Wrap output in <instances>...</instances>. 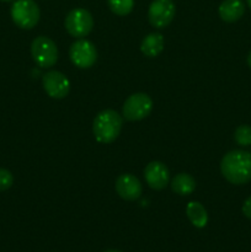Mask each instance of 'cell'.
Returning a JSON list of instances; mask_svg holds the SVG:
<instances>
[{
	"label": "cell",
	"instance_id": "6da1fadb",
	"mask_svg": "<svg viewBox=\"0 0 251 252\" xmlns=\"http://www.w3.org/2000/svg\"><path fill=\"white\" fill-rule=\"evenodd\" d=\"M220 172L233 185H245L251 180V154L245 150H231L220 161Z\"/></svg>",
	"mask_w": 251,
	"mask_h": 252
},
{
	"label": "cell",
	"instance_id": "7a4b0ae2",
	"mask_svg": "<svg viewBox=\"0 0 251 252\" xmlns=\"http://www.w3.org/2000/svg\"><path fill=\"white\" fill-rule=\"evenodd\" d=\"M123 120L116 111L103 110L95 117L93 123V132L96 140L102 144L115 142L122 130Z\"/></svg>",
	"mask_w": 251,
	"mask_h": 252
},
{
	"label": "cell",
	"instance_id": "3957f363",
	"mask_svg": "<svg viewBox=\"0 0 251 252\" xmlns=\"http://www.w3.org/2000/svg\"><path fill=\"white\" fill-rule=\"evenodd\" d=\"M10 14L14 24L22 30L33 29L41 16L39 7L34 0H16L12 4Z\"/></svg>",
	"mask_w": 251,
	"mask_h": 252
},
{
	"label": "cell",
	"instance_id": "277c9868",
	"mask_svg": "<svg viewBox=\"0 0 251 252\" xmlns=\"http://www.w3.org/2000/svg\"><path fill=\"white\" fill-rule=\"evenodd\" d=\"M31 56L41 68H51L58 61V48L51 38L39 36L31 43Z\"/></svg>",
	"mask_w": 251,
	"mask_h": 252
},
{
	"label": "cell",
	"instance_id": "5b68a950",
	"mask_svg": "<svg viewBox=\"0 0 251 252\" xmlns=\"http://www.w3.org/2000/svg\"><path fill=\"white\" fill-rule=\"evenodd\" d=\"M66 32L75 38H83L91 32L94 27L93 15L83 7L73 9L65 17L64 21Z\"/></svg>",
	"mask_w": 251,
	"mask_h": 252
},
{
	"label": "cell",
	"instance_id": "8992f818",
	"mask_svg": "<svg viewBox=\"0 0 251 252\" xmlns=\"http://www.w3.org/2000/svg\"><path fill=\"white\" fill-rule=\"evenodd\" d=\"M153 110V100L149 95L143 93H137L130 95L123 103L122 116L127 121L144 120L150 115Z\"/></svg>",
	"mask_w": 251,
	"mask_h": 252
},
{
	"label": "cell",
	"instance_id": "52a82bcc",
	"mask_svg": "<svg viewBox=\"0 0 251 252\" xmlns=\"http://www.w3.org/2000/svg\"><path fill=\"white\" fill-rule=\"evenodd\" d=\"M69 58L78 68L88 69L95 64L97 59V51L93 42L79 38L69 48Z\"/></svg>",
	"mask_w": 251,
	"mask_h": 252
},
{
	"label": "cell",
	"instance_id": "ba28073f",
	"mask_svg": "<svg viewBox=\"0 0 251 252\" xmlns=\"http://www.w3.org/2000/svg\"><path fill=\"white\" fill-rule=\"evenodd\" d=\"M176 7L172 0H153L148 10V20L155 29H165L175 17Z\"/></svg>",
	"mask_w": 251,
	"mask_h": 252
},
{
	"label": "cell",
	"instance_id": "9c48e42d",
	"mask_svg": "<svg viewBox=\"0 0 251 252\" xmlns=\"http://www.w3.org/2000/svg\"><path fill=\"white\" fill-rule=\"evenodd\" d=\"M42 85L47 95L57 100L65 97L70 90V83L68 78L58 70H51L44 74L42 78Z\"/></svg>",
	"mask_w": 251,
	"mask_h": 252
},
{
	"label": "cell",
	"instance_id": "30bf717a",
	"mask_svg": "<svg viewBox=\"0 0 251 252\" xmlns=\"http://www.w3.org/2000/svg\"><path fill=\"white\" fill-rule=\"evenodd\" d=\"M144 179L150 189H155V191L164 189L169 185V169L162 162L152 161L144 169Z\"/></svg>",
	"mask_w": 251,
	"mask_h": 252
},
{
	"label": "cell",
	"instance_id": "8fae6325",
	"mask_svg": "<svg viewBox=\"0 0 251 252\" xmlns=\"http://www.w3.org/2000/svg\"><path fill=\"white\" fill-rule=\"evenodd\" d=\"M116 192L126 201H135L142 196L143 187L139 180L132 174H122L117 177L115 184Z\"/></svg>",
	"mask_w": 251,
	"mask_h": 252
},
{
	"label": "cell",
	"instance_id": "7c38bea8",
	"mask_svg": "<svg viewBox=\"0 0 251 252\" xmlns=\"http://www.w3.org/2000/svg\"><path fill=\"white\" fill-rule=\"evenodd\" d=\"M219 16L225 22H235L243 17L245 5L241 0H224L219 5Z\"/></svg>",
	"mask_w": 251,
	"mask_h": 252
},
{
	"label": "cell",
	"instance_id": "4fadbf2b",
	"mask_svg": "<svg viewBox=\"0 0 251 252\" xmlns=\"http://www.w3.org/2000/svg\"><path fill=\"white\" fill-rule=\"evenodd\" d=\"M164 49V37L159 32H154V33L148 34L144 37L140 44V51L145 57L149 58H154V57L159 56Z\"/></svg>",
	"mask_w": 251,
	"mask_h": 252
},
{
	"label": "cell",
	"instance_id": "5bb4252c",
	"mask_svg": "<svg viewBox=\"0 0 251 252\" xmlns=\"http://www.w3.org/2000/svg\"><path fill=\"white\" fill-rule=\"evenodd\" d=\"M186 214L192 225L196 228H204L208 223V214L206 208L199 202H189L186 207Z\"/></svg>",
	"mask_w": 251,
	"mask_h": 252
},
{
	"label": "cell",
	"instance_id": "9a60e30c",
	"mask_svg": "<svg viewBox=\"0 0 251 252\" xmlns=\"http://www.w3.org/2000/svg\"><path fill=\"white\" fill-rule=\"evenodd\" d=\"M171 189L180 196H189L196 189V181L189 174H179L172 179Z\"/></svg>",
	"mask_w": 251,
	"mask_h": 252
},
{
	"label": "cell",
	"instance_id": "2e32d148",
	"mask_svg": "<svg viewBox=\"0 0 251 252\" xmlns=\"http://www.w3.org/2000/svg\"><path fill=\"white\" fill-rule=\"evenodd\" d=\"M107 2L111 11L118 16H126L134 7V0H107Z\"/></svg>",
	"mask_w": 251,
	"mask_h": 252
},
{
	"label": "cell",
	"instance_id": "e0dca14e",
	"mask_svg": "<svg viewBox=\"0 0 251 252\" xmlns=\"http://www.w3.org/2000/svg\"><path fill=\"white\" fill-rule=\"evenodd\" d=\"M234 139L240 147H249L251 145V126L241 125L239 126L234 133Z\"/></svg>",
	"mask_w": 251,
	"mask_h": 252
},
{
	"label": "cell",
	"instance_id": "ac0fdd59",
	"mask_svg": "<svg viewBox=\"0 0 251 252\" xmlns=\"http://www.w3.org/2000/svg\"><path fill=\"white\" fill-rule=\"evenodd\" d=\"M14 184L12 174L6 169H0V192L6 191Z\"/></svg>",
	"mask_w": 251,
	"mask_h": 252
},
{
	"label": "cell",
	"instance_id": "d6986e66",
	"mask_svg": "<svg viewBox=\"0 0 251 252\" xmlns=\"http://www.w3.org/2000/svg\"><path fill=\"white\" fill-rule=\"evenodd\" d=\"M243 213L246 218L251 219V196L246 198V201L243 204Z\"/></svg>",
	"mask_w": 251,
	"mask_h": 252
},
{
	"label": "cell",
	"instance_id": "ffe728a7",
	"mask_svg": "<svg viewBox=\"0 0 251 252\" xmlns=\"http://www.w3.org/2000/svg\"><path fill=\"white\" fill-rule=\"evenodd\" d=\"M248 65L251 68V52L249 53V56H248Z\"/></svg>",
	"mask_w": 251,
	"mask_h": 252
},
{
	"label": "cell",
	"instance_id": "44dd1931",
	"mask_svg": "<svg viewBox=\"0 0 251 252\" xmlns=\"http://www.w3.org/2000/svg\"><path fill=\"white\" fill-rule=\"evenodd\" d=\"M103 252H122V251H117V250H106Z\"/></svg>",
	"mask_w": 251,
	"mask_h": 252
},
{
	"label": "cell",
	"instance_id": "7402d4cb",
	"mask_svg": "<svg viewBox=\"0 0 251 252\" xmlns=\"http://www.w3.org/2000/svg\"><path fill=\"white\" fill-rule=\"evenodd\" d=\"M248 5H249V7L251 9V0H248Z\"/></svg>",
	"mask_w": 251,
	"mask_h": 252
},
{
	"label": "cell",
	"instance_id": "603a6c76",
	"mask_svg": "<svg viewBox=\"0 0 251 252\" xmlns=\"http://www.w3.org/2000/svg\"><path fill=\"white\" fill-rule=\"evenodd\" d=\"M0 1H12V0H0Z\"/></svg>",
	"mask_w": 251,
	"mask_h": 252
}]
</instances>
